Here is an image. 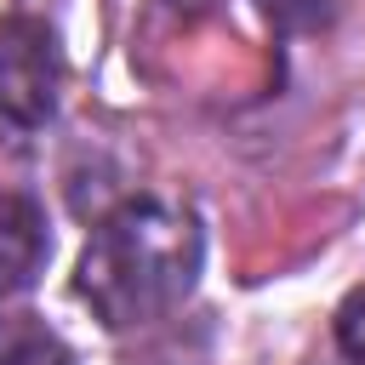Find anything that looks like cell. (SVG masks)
Returning a JSON list of instances; mask_svg holds the SVG:
<instances>
[{
  "mask_svg": "<svg viewBox=\"0 0 365 365\" xmlns=\"http://www.w3.org/2000/svg\"><path fill=\"white\" fill-rule=\"evenodd\" d=\"M336 342H342L348 359L365 365V285L342 297V308H336Z\"/></svg>",
  "mask_w": 365,
  "mask_h": 365,
  "instance_id": "obj_6",
  "label": "cell"
},
{
  "mask_svg": "<svg viewBox=\"0 0 365 365\" xmlns=\"http://www.w3.org/2000/svg\"><path fill=\"white\" fill-rule=\"evenodd\" d=\"M200 222L177 200H125L108 211L80 251V297L108 331L171 314L200 279Z\"/></svg>",
  "mask_w": 365,
  "mask_h": 365,
  "instance_id": "obj_1",
  "label": "cell"
},
{
  "mask_svg": "<svg viewBox=\"0 0 365 365\" xmlns=\"http://www.w3.org/2000/svg\"><path fill=\"white\" fill-rule=\"evenodd\" d=\"M262 11H268L279 29L308 34V29H325V23L336 17V0H262Z\"/></svg>",
  "mask_w": 365,
  "mask_h": 365,
  "instance_id": "obj_5",
  "label": "cell"
},
{
  "mask_svg": "<svg viewBox=\"0 0 365 365\" xmlns=\"http://www.w3.org/2000/svg\"><path fill=\"white\" fill-rule=\"evenodd\" d=\"M63 97V51L40 17H0V120L34 131L57 114Z\"/></svg>",
  "mask_w": 365,
  "mask_h": 365,
  "instance_id": "obj_2",
  "label": "cell"
},
{
  "mask_svg": "<svg viewBox=\"0 0 365 365\" xmlns=\"http://www.w3.org/2000/svg\"><path fill=\"white\" fill-rule=\"evenodd\" d=\"M0 365H63V348L23 319H0Z\"/></svg>",
  "mask_w": 365,
  "mask_h": 365,
  "instance_id": "obj_4",
  "label": "cell"
},
{
  "mask_svg": "<svg viewBox=\"0 0 365 365\" xmlns=\"http://www.w3.org/2000/svg\"><path fill=\"white\" fill-rule=\"evenodd\" d=\"M46 262V222L40 205L23 194H0V297L23 291Z\"/></svg>",
  "mask_w": 365,
  "mask_h": 365,
  "instance_id": "obj_3",
  "label": "cell"
}]
</instances>
